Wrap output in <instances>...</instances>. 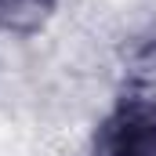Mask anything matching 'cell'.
<instances>
[{
	"label": "cell",
	"instance_id": "1",
	"mask_svg": "<svg viewBox=\"0 0 156 156\" xmlns=\"http://www.w3.org/2000/svg\"><path fill=\"white\" fill-rule=\"evenodd\" d=\"M87 156H156V73L131 76L91 131Z\"/></svg>",
	"mask_w": 156,
	"mask_h": 156
},
{
	"label": "cell",
	"instance_id": "2",
	"mask_svg": "<svg viewBox=\"0 0 156 156\" xmlns=\"http://www.w3.org/2000/svg\"><path fill=\"white\" fill-rule=\"evenodd\" d=\"M62 0H0V33L4 37H33L40 33Z\"/></svg>",
	"mask_w": 156,
	"mask_h": 156
}]
</instances>
